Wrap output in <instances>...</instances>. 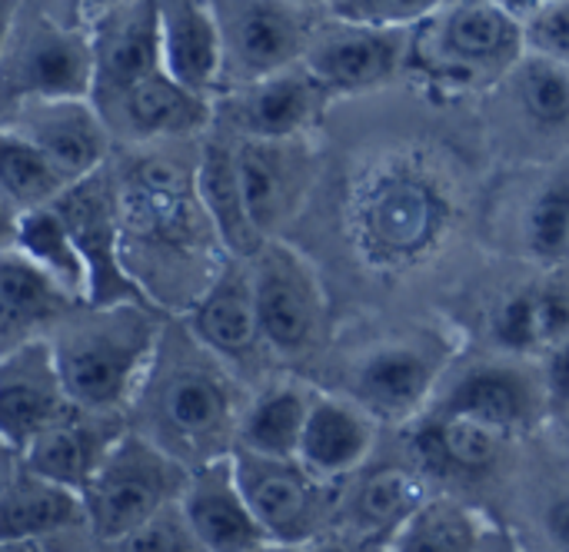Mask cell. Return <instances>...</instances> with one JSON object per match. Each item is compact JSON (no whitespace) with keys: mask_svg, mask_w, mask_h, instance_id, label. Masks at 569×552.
<instances>
[{"mask_svg":"<svg viewBox=\"0 0 569 552\" xmlns=\"http://www.w3.org/2000/svg\"><path fill=\"white\" fill-rule=\"evenodd\" d=\"M243 407L237 373L200 347L183 320L167 317L153 360L127 410V426L187 470H197L233 453Z\"/></svg>","mask_w":569,"mask_h":552,"instance_id":"obj_1","label":"cell"},{"mask_svg":"<svg viewBox=\"0 0 569 552\" xmlns=\"http://www.w3.org/2000/svg\"><path fill=\"white\" fill-rule=\"evenodd\" d=\"M137 147L140 153L113 173L123 230V263L137 283L143 270H160L153 303L167 313V287L183 290V270L197 267V260L207 253V243L220 247V240L193 187L197 160L193 167H180L173 153L160 150L157 143Z\"/></svg>","mask_w":569,"mask_h":552,"instance_id":"obj_2","label":"cell"},{"mask_svg":"<svg viewBox=\"0 0 569 552\" xmlns=\"http://www.w3.org/2000/svg\"><path fill=\"white\" fill-rule=\"evenodd\" d=\"M167 313L150 303L73 307L47 337L70 403L127 413L153 360Z\"/></svg>","mask_w":569,"mask_h":552,"instance_id":"obj_3","label":"cell"},{"mask_svg":"<svg viewBox=\"0 0 569 552\" xmlns=\"http://www.w3.org/2000/svg\"><path fill=\"white\" fill-rule=\"evenodd\" d=\"M187 476L190 470L180 460L127 426L80 493L93 546L127 536L163 506L177 503Z\"/></svg>","mask_w":569,"mask_h":552,"instance_id":"obj_4","label":"cell"},{"mask_svg":"<svg viewBox=\"0 0 569 552\" xmlns=\"http://www.w3.org/2000/svg\"><path fill=\"white\" fill-rule=\"evenodd\" d=\"M247 263L263 347L283 360L310 353L327 317V300L313 263L280 237L263 240Z\"/></svg>","mask_w":569,"mask_h":552,"instance_id":"obj_5","label":"cell"},{"mask_svg":"<svg viewBox=\"0 0 569 552\" xmlns=\"http://www.w3.org/2000/svg\"><path fill=\"white\" fill-rule=\"evenodd\" d=\"M240 490L270 543L307 546L330 533L337 516V483L317 480L297 456H260L233 450Z\"/></svg>","mask_w":569,"mask_h":552,"instance_id":"obj_6","label":"cell"},{"mask_svg":"<svg viewBox=\"0 0 569 552\" xmlns=\"http://www.w3.org/2000/svg\"><path fill=\"white\" fill-rule=\"evenodd\" d=\"M443 193L413 167H383L357 200L360 240L380 263L417 260L443 230Z\"/></svg>","mask_w":569,"mask_h":552,"instance_id":"obj_7","label":"cell"},{"mask_svg":"<svg viewBox=\"0 0 569 552\" xmlns=\"http://www.w3.org/2000/svg\"><path fill=\"white\" fill-rule=\"evenodd\" d=\"M50 207L63 217L87 263L90 307L150 303V297L140 290V283L130 277L123 263V230H120V207H117V187L110 167H100L97 173L73 180Z\"/></svg>","mask_w":569,"mask_h":552,"instance_id":"obj_8","label":"cell"},{"mask_svg":"<svg viewBox=\"0 0 569 552\" xmlns=\"http://www.w3.org/2000/svg\"><path fill=\"white\" fill-rule=\"evenodd\" d=\"M93 93V37L77 23L37 17L23 33L13 30L0 60V100L90 97ZM3 107V110H7Z\"/></svg>","mask_w":569,"mask_h":552,"instance_id":"obj_9","label":"cell"},{"mask_svg":"<svg viewBox=\"0 0 569 552\" xmlns=\"http://www.w3.org/2000/svg\"><path fill=\"white\" fill-rule=\"evenodd\" d=\"M223 43V70L230 67L243 83L303 63L310 30L303 7L290 0H210Z\"/></svg>","mask_w":569,"mask_h":552,"instance_id":"obj_10","label":"cell"},{"mask_svg":"<svg viewBox=\"0 0 569 552\" xmlns=\"http://www.w3.org/2000/svg\"><path fill=\"white\" fill-rule=\"evenodd\" d=\"M430 20V43L420 47V53H427L433 73L440 77L477 80L487 70L517 67V60L527 53L523 23L497 0L457 3L437 10Z\"/></svg>","mask_w":569,"mask_h":552,"instance_id":"obj_11","label":"cell"},{"mask_svg":"<svg viewBox=\"0 0 569 552\" xmlns=\"http://www.w3.org/2000/svg\"><path fill=\"white\" fill-rule=\"evenodd\" d=\"M0 123L33 143L70 180L107 167L110 127L93 97L20 100L0 113Z\"/></svg>","mask_w":569,"mask_h":552,"instance_id":"obj_12","label":"cell"},{"mask_svg":"<svg viewBox=\"0 0 569 552\" xmlns=\"http://www.w3.org/2000/svg\"><path fill=\"white\" fill-rule=\"evenodd\" d=\"M547 407L550 400L540 370H530L520 360L477 363L440 400L430 403V410L487 423L510 440L533 430Z\"/></svg>","mask_w":569,"mask_h":552,"instance_id":"obj_13","label":"cell"},{"mask_svg":"<svg viewBox=\"0 0 569 552\" xmlns=\"http://www.w3.org/2000/svg\"><path fill=\"white\" fill-rule=\"evenodd\" d=\"M410 47V27L337 20V27L310 37L303 67L327 87V93H367L393 80Z\"/></svg>","mask_w":569,"mask_h":552,"instance_id":"obj_14","label":"cell"},{"mask_svg":"<svg viewBox=\"0 0 569 552\" xmlns=\"http://www.w3.org/2000/svg\"><path fill=\"white\" fill-rule=\"evenodd\" d=\"M180 320L197 337V343L207 347L233 373H243L267 350L257 327L250 263L240 257H227L220 263V270Z\"/></svg>","mask_w":569,"mask_h":552,"instance_id":"obj_15","label":"cell"},{"mask_svg":"<svg viewBox=\"0 0 569 552\" xmlns=\"http://www.w3.org/2000/svg\"><path fill=\"white\" fill-rule=\"evenodd\" d=\"M447 360L430 343H387L367 353L350 377V400H357L377 423L417 420L437 393Z\"/></svg>","mask_w":569,"mask_h":552,"instance_id":"obj_16","label":"cell"},{"mask_svg":"<svg viewBox=\"0 0 569 552\" xmlns=\"http://www.w3.org/2000/svg\"><path fill=\"white\" fill-rule=\"evenodd\" d=\"M233 150H237V173H240L247 213L257 233L263 240H273L297 217L307 197L310 157L300 137L290 140L240 137Z\"/></svg>","mask_w":569,"mask_h":552,"instance_id":"obj_17","label":"cell"},{"mask_svg":"<svg viewBox=\"0 0 569 552\" xmlns=\"http://www.w3.org/2000/svg\"><path fill=\"white\" fill-rule=\"evenodd\" d=\"M0 540H33L50 552H97L80 493L23 466L0 490Z\"/></svg>","mask_w":569,"mask_h":552,"instance_id":"obj_18","label":"cell"},{"mask_svg":"<svg viewBox=\"0 0 569 552\" xmlns=\"http://www.w3.org/2000/svg\"><path fill=\"white\" fill-rule=\"evenodd\" d=\"M70 407L47 340L0 357V440L17 460Z\"/></svg>","mask_w":569,"mask_h":552,"instance_id":"obj_19","label":"cell"},{"mask_svg":"<svg viewBox=\"0 0 569 552\" xmlns=\"http://www.w3.org/2000/svg\"><path fill=\"white\" fill-rule=\"evenodd\" d=\"M110 133L113 127L123 130L133 143H157V140H187L203 133L213 120L210 97L183 87L167 70H157L123 93L103 100L100 107Z\"/></svg>","mask_w":569,"mask_h":552,"instance_id":"obj_20","label":"cell"},{"mask_svg":"<svg viewBox=\"0 0 569 552\" xmlns=\"http://www.w3.org/2000/svg\"><path fill=\"white\" fill-rule=\"evenodd\" d=\"M123 430L127 413H100L73 403L20 453V466L67 490L83 493L110 446L123 436Z\"/></svg>","mask_w":569,"mask_h":552,"instance_id":"obj_21","label":"cell"},{"mask_svg":"<svg viewBox=\"0 0 569 552\" xmlns=\"http://www.w3.org/2000/svg\"><path fill=\"white\" fill-rule=\"evenodd\" d=\"M327 97V87L303 63H293L280 73L243 83L227 100V120L240 137L290 140L303 137Z\"/></svg>","mask_w":569,"mask_h":552,"instance_id":"obj_22","label":"cell"},{"mask_svg":"<svg viewBox=\"0 0 569 552\" xmlns=\"http://www.w3.org/2000/svg\"><path fill=\"white\" fill-rule=\"evenodd\" d=\"M180 510L207 552H243L270 543L240 490L233 456H220L190 470L180 493Z\"/></svg>","mask_w":569,"mask_h":552,"instance_id":"obj_23","label":"cell"},{"mask_svg":"<svg viewBox=\"0 0 569 552\" xmlns=\"http://www.w3.org/2000/svg\"><path fill=\"white\" fill-rule=\"evenodd\" d=\"M100 33L93 37V93L117 97L137 80L163 70L160 47V13L157 0H123L100 17Z\"/></svg>","mask_w":569,"mask_h":552,"instance_id":"obj_24","label":"cell"},{"mask_svg":"<svg viewBox=\"0 0 569 552\" xmlns=\"http://www.w3.org/2000/svg\"><path fill=\"white\" fill-rule=\"evenodd\" d=\"M377 443V420L357 403L343 397L320 393L310 403V416L300 436L297 460L323 483H340L357 473Z\"/></svg>","mask_w":569,"mask_h":552,"instance_id":"obj_25","label":"cell"},{"mask_svg":"<svg viewBox=\"0 0 569 552\" xmlns=\"http://www.w3.org/2000/svg\"><path fill=\"white\" fill-rule=\"evenodd\" d=\"M163 70L210 97L223 73V43L210 0H157Z\"/></svg>","mask_w":569,"mask_h":552,"instance_id":"obj_26","label":"cell"},{"mask_svg":"<svg viewBox=\"0 0 569 552\" xmlns=\"http://www.w3.org/2000/svg\"><path fill=\"white\" fill-rule=\"evenodd\" d=\"M80 303L63 297L30 260L13 247L0 250V357L47 340L53 327Z\"/></svg>","mask_w":569,"mask_h":552,"instance_id":"obj_27","label":"cell"},{"mask_svg":"<svg viewBox=\"0 0 569 552\" xmlns=\"http://www.w3.org/2000/svg\"><path fill=\"white\" fill-rule=\"evenodd\" d=\"M193 187H197L200 207H203L220 247L227 250V257L250 260L257 253V247L263 243V237L257 233V227H253V220L247 213L233 143L207 140L200 147L197 170H193Z\"/></svg>","mask_w":569,"mask_h":552,"instance_id":"obj_28","label":"cell"},{"mask_svg":"<svg viewBox=\"0 0 569 552\" xmlns=\"http://www.w3.org/2000/svg\"><path fill=\"white\" fill-rule=\"evenodd\" d=\"M417 453L420 460L447 476H487L500 466L510 436L497 433L487 423L430 410L423 423H417Z\"/></svg>","mask_w":569,"mask_h":552,"instance_id":"obj_29","label":"cell"},{"mask_svg":"<svg viewBox=\"0 0 569 552\" xmlns=\"http://www.w3.org/2000/svg\"><path fill=\"white\" fill-rule=\"evenodd\" d=\"M317 390L297 380H280L253 393L237 423L233 450L260 456H297Z\"/></svg>","mask_w":569,"mask_h":552,"instance_id":"obj_30","label":"cell"},{"mask_svg":"<svg viewBox=\"0 0 569 552\" xmlns=\"http://www.w3.org/2000/svg\"><path fill=\"white\" fill-rule=\"evenodd\" d=\"M13 250L23 260H30L47 280H53V287L63 297H70L73 303H87V293H90L87 263H83L63 217L53 207L20 213Z\"/></svg>","mask_w":569,"mask_h":552,"instance_id":"obj_31","label":"cell"},{"mask_svg":"<svg viewBox=\"0 0 569 552\" xmlns=\"http://www.w3.org/2000/svg\"><path fill=\"white\" fill-rule=\"evenodd\" d=\"M383 543L387 552H483L487 523L450 496H427Z\"/></svg>","mask_w":569,"mask_h":552,"instance_id":"obj_32","label":"cell"},{"mask_svg":"<svg viewBox=\"0 0 569 552\" xmlns=\"http://www.w3.org/2000/svg\"><path fill=\"white\" fill-rule=\"evenodd\" d=\"M427 500V486L420 476L407 470H380L367 476L350 496L347 510H340L350 530H360V543L387 540L420 503Z\"/></svg>","mask_w":569,"mask_h":552,"instance_id":"obj_33","label":"cell"},{"mask_svg":"<svg viewBox=\"0 0 569 552\" xmlns=\"http://www.w3.org/2000/svg\"><path fill=\"white\" fill-rule=\"evenodd\" d=\"M73 180L60 173L33 143L0 123V197L20 213L50 207Z\"/></svg>","mask_w":569,"mask_h":552,"instance_id":"obj_34","label":"cell"},{"mask_svg":"<svg viewBox=\"0 0 569 552\" xmlns=\"http://www.w3.org/2000/svg\"><path fill=\"white\" fill-rule=\"evenodd\" d=\"M513 87L523 113L540 130L569 127V67L540 53H523L513 67Z\"/></svg>","mask_w":569,"mask_h":552,"instance_id":"obj_35","label":"cell"},{"mask_svg":"<svg viewBox=\"0 0 569 552\" xmlns=\"http://www.w3.org/2000/svg\"><path fill=\"white\" fill-rule=\"evenodd\" d=\"M523 243L543 263L569 260V173L540 187L523 217Z\"/></svg>","mask_w":569,"mask_h":552,"instance_id":"obj_36","label":"cell"},{"mask_svg":"<svg viewBox=\"0 0 569 552\" xmlns=\"http://www.w3.org/2000/svg\"><path fill=\"white\" fill-rule=\"evenodd\" d=\"M97 552H207L190 520L180 510V500L163 506L157 516L130 530L127 536L97 546Z\"/></svg>","mask_w":569,"mask_h":552,"instance_id":"obj_37","label":"cell"},{"mask_svg":"<svg viewBox=\"0 0 569 552\" xmlns=\"http://www.w3.org/2000/svg\"><path fill=\"white\" fill-rule=\"evenodd\" d=\"M537 293L540 287H520L510 297H503L493 310L490 333L500 350L510 357H533L543 353L540 343V320H537Z\"/></svg>","mask_w":569,"mask_h":552,"instance_id":"obj_38","label":"cell"},{"mask_svg":"<svg viewBox=\"0 0 569 552\" xmlns=\"http://www.w3.org/2000/svg\"><path fill=\"white\" fill-rule=\"evenodd\" d=\"M337 20L367 27H413L430 20L447 0H330Z\"/></svg>","mask_w":569,"mask_h":552,"instance_id":"obj_39","label":"cell"},{"mask_svg":"<svg viewBox=\"0 0 569 552\" xmlns=\"http://www.w3.org/2000/svg\"><path fill=\"white\" fill-rule=\"evenodd\" d=\"M523 47L527 53H540L569 67V0H553L523 20Z\"/></svg>","mask_w":569,"mask_h":552,"instance_id":"obj_40","label":"cell"},{"mask_svg":"<svg viewBox=\"0 0 569 552\" xmlns=\"http://www.w3.org/2000/svg\"><path fill=\"white\" fill-rule=\"evenodd\" d=\"M537 320H540V343L543 353L569 337V293L560 287H540L537 293ZM540 353V357H543Z\"/></svg>","mask_w":569,"mask_h":552,"instance_id":"obj_41","label":"cell"},{"mask_svg":"<svg viewBox=\"0 0 569 552\" xmlns=\"http://www.w3.org/2000/svg\"><path fill=\"white\" fill-rule=\"evenodd\" d=\"M540 377H543L550 407H563V403H569V337L543 353Z\"/></svg>","mask_w":569,"mask_h":552,"instance_id":"obj_42","label":"cell"},{"mask_svg":"<svg viewBox=\"0 0 569 552\" xmlns=\"http://www.w3.org/2000/svg\"><path fill=\"white\" fill-rule=\"evenodd\" d=\"M543 533L560 552H569V490H560L543 510Z\"/></svg>","mask_w":569,"mask_h":552,"instance_id":"obj_43","label":"cell"},{"mask_svg":"<svg viewBox=\"0 0 569 552\" xmlns=\"http://www.w3.org/2000/svg\"><path fill=\"white\" fill-rule=\"evenodd\" d=\"M17 20H20V0H0V60L17 30Z\"/></svg>","mask_w":569,"mask_h":552,"instance_id":"obj_44","label":"cell"},{"mask_svg":"<svg viewBox=\"0 0 569 552\" xmlns=\"http://www.w3.org/2000/svg\"><path fill=\"white\" fill-rule=\"evenodd\" d=\"M17 220H20V210H17V207H10V203L0 197V250H10V247H13Z\"/></svg>","mask_w":569,"mask_h":552,"instance_id":"obj_45","label":"cell"},{"mask_svg":"<svg viewBox=\"0 0 569 552\" xmlns=\"http://www.w3.org/2000/svg\"><path fill=\"white\" fill-rule=\"evenodd\" d=\"M497 3H500L503 10H510V13L523 23V20H530L537 10H543V7L553 3V0H497Z\"/></svg>","mask_w":569,"mask_h":552,"instance_id":"obj_46","label":"cell"},{"mask_svg":"<svg viewBox=\"0 0 569 552\" xmlns=\"http://www.w3.org/2000/svg\"><path fill=\"white\" fill-rule=\"evenodd\" d=\"M123 0H73V10L80 13V17H103V13H110L113 7H120Z\"/></svg>","mask_w":569,"mask_h":552,"instance_id":"obj_47","label":"cell"},{"mask_svg":"<svg viewBox=\"0 0 569 552\" xmlns=\"http://www.w3.org/2000/svg\"><path fill=\"white\" fill-rule=\"evenodd\" d=\"M300 552H353L340 536H317V540H310L307 546H300Z\"/></svg>","mask_w":569,"mask_h":552,"instance_id":"obj_48","label":"cell"},{"mask_svg":"<svg viewBox=\"0 0 569 552\" xmlns=\"http://www.w3.org/2000/svg\"><path fill=\"white\" fill-rule=\"evenodd\" d=\"M17 466H20V460L3 446V440H0V490H3V483L17 473Z\"/></svg>","mask_w":569,"mask_h":552,"instance_id":"obj_49","label":"cell"},{"mask_svg":"<svg viewBox=\"0 0 569 552\" xmlns=\"http://www.w3.org/2000/svg\"><path fill=\"white\" fill-rule=\"evenodd\" d=\"M0 552H50L43 543L33 540H0Z\"/></svg>","mask_w":569,"mask_h":552,"instance_id":"obj_50","label":"cell"},{"mask_svg":"<svg viewBox=\"0 0 569 552\" xmlns=\"http://www.w3.org/2000/svg\"><path fill=\"white\" fill-rule=\"evenodd\" d=\"M243 552H300V546H283V543H260V546H253V550H243Z\"/></svg>","mask_w":569,"mask_h":552,"instance_id":"obj_51","label":"cell"},{"mask_svg":"<svg viewBox=\"0 0 569 552\" xmlns=\"http://www.w3.org/2000/svg\"><path fill=\"white\" fill-rule=\"evenodd\" d=\"M353 552H387V543L383 540H367V543H360Z\"/></svg>","mask_w":569,"mask_h":552,"instance_id":"obj_52","label":"cell"},{"mask_svg":"<svg viewBox=\"0 0 569 552\" xmlns=\"http://www.w3.org/2000/svg\"><path fill=\"white\" fill-rule=\"evenodd\" d=\"M290 3H297V7H307V3H330V0H290Z\"/></svg>","mask_w":569,"mask_h":552,"instance_id":"obj_53","label":"cell"}]
</instances>
